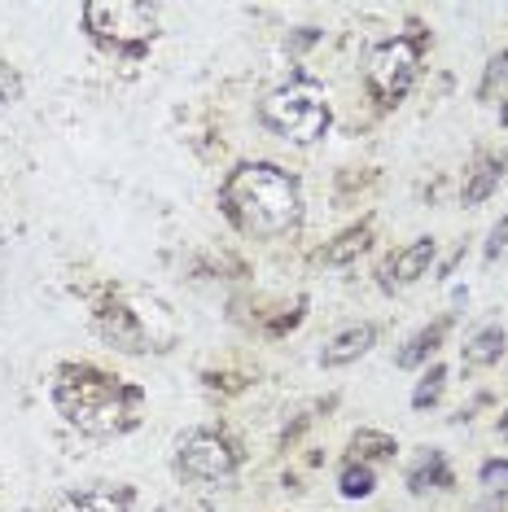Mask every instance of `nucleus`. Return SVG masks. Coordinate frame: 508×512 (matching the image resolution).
<instances>
[{
    "mask_svg": "<svg viewBox=\"0 0 508 512\" xmlns=\"http://www.w3.org/2000/svg\"><path fill=\"white\" fill-rule=\"evenodd\" d=\"M443 386H447V368H443V364H430V368L421 372L417 390H412V407H417V412L434 407L438 399H443Z\"/></svg>",
    "mask_w": 508,
    "mask_h": 512,
    "instance_id": "a211bd4d",
    "label": "nucleus"
},
{
    "mask_svg": "<svg viewBox=\"0 0 508 512\" xmlns=\"http://www.w3.org/2000/svg\"><path fill=\"white\" fill-rule=\"evenodd\" d=\"M84 31L110 57L141 62L149 44L158 40V5H149V0H88Z\"/></svg>",
    "mask_w": 508,
    "mask_h": 512,
    "instance_id": "7ed1b4c3",
    "label": "nucleus"
},
{
    "mask_svg": "<svg viewBox=\"0 0 508 512\" xmlns=\"http://www.w3.org/2000/svg\"><path fill=\"white\" fill-rule=\"evenodd\" d=\"M504 241H508V219H500V224L491 228V246H487V259H495V254L504 250Z\"/></svg>",
    "mask_w": 508,
    "mask_h": 512,
    "instance_id": "4be33fe9",
    "label": "nucleus"
},
{
    "mask_svg": "<svg viewBox=\"0 0 508 512\" xmlns=\"http://www.w3.org/2000/svg\"><path fill=\"white\" fill-rule=\"evenodd\" d=\"M500 119H504V123H508V106H504V110H500Z\"/></svg>",
    "mask_w": 508,
    "mask_h": 512,
    "instance_id": "b1692460",
    "label": "nucleus"
},
{
    "mask_svg": "<svg viewBox=\"0 0 508 512\" xmlns=\"http://www.w3.org/2000/svg\"><path fill=\"white\" fill-rule=\"evenodd\" d=\"M368 241H373V224H355V228H346L338 241H333V246H325V254H320V259H325L329 267H342V263H351V259H360V254L368 250Z\"/></svg>",
    "mask_w": 508,
    "mask_h": 512,
    "instance_id": "2eb2a0df",
    "label": "nucleus"
},
{
    "mask_svg": "<svg viewBox=\"0 0 508 512\" xmlns=\"http://www.w3.org/2000/svg\"><path fill=\"white\" fill-rule=\"evenodd\" d=\"M241 469V447L219 429H184L176 438V456H171V473L189 486H211L228 482Z\"/></svg>",
    "mask_w": 508,
    "mask_h": 512,
    "instance_id": "39448f33",
    "label": "nucleus"
},
{
    "mask_svg": "<svg viewBox=\"0 0 508 512\" xmlns=\"http://www.w3.org/2000/svg\"><path fill=\"white\" fill-rule=\"evenodd\" d=\"M434 254H438V241H434V237H417L412 246H403V250L390 254V259H381V267H377V285L386 289V294L417 285L421 276L430 272Z\"/></svg>",
    "mask_w": 508,
    "mask_h": 512,
    "instance_id": "1a4fd4ad",
    "label": "nucleus"
},
{
    "mask_svg": "<svg viewBox=\"0 0 508 512\" xmlns=\"http://www.w3.org/2000/svg\"><path fill=\"white\" fill-rule=\"evenodd\" d=\"M22 92H27V84H22L18 66H9L5 57H0V110H14L22 101Z\"/></svg>",
    "mask_w": 508,
    "mask_h": 512,
    "instance_id": "6ab92c4d",
    "label": "nucleus"
},
{
    "mask_svg": "<svg viewBox=\"0 0 508 512\" xmlns=\"http://www.w3.org/2000/svg\"><path fill=\"white\" fill-rule=\"evenodd\" d=\"M136 491L123 482H92V486H71V491H57L44 512H132Z\"/></svg>",
    "mask_w": 508,
    "mask_h": 512,
    "instance_id": "6e6552de",
    "label": "nucleus"
},
{
    "mask_svg": "<svg viewBox=\"0 0 508 512\" xmlns=\"http://www.w3.org/2000/svg\"><path fill=\"white\" fill-rule=\"evenodd\" d=\"M399 451V442L390 434H377V429H360V434L351 438V460L360 464H373V460H390Z\"/></svg>",
    "mask_w": 508,
    "mask_h": 512,
    "instance_id": "f3484780",
    "label": "nucleus"
},
{
    "mask_svg": "<svg viewBox=\"0 0 508 512\" xmlns=\"http://www.w3.org/2000/svg\"><path fill=\"white\" fill-rule=\"evenodd\" d=\"M500 438H504V442H508V412H504V416H500Z\"/></svg>",
    "mask_w": 508,
    "mask_h": 512,
    "instance_id": "5701e85b",
    "label": "nucleus"
},
{
    "mask_svg": "<svg viewBox=\"0 0 508 512\" xmlns=\"http://www.w3.org/2000/svg\"><path fill=\"white\" fill-rule=\"evenodd\" d=\"M219 211L246 237H285L303 224V184L276 162H237L219 184Z\"/></svg>",
    "mask_w": 508,
    "mask_h": 512,
    "instance_id": "f03ea898",
    "label": "nucleus"
},
{
    "mask_svg": "<svg viewBox=\"0 0 508 512\" xmlns=\"http://www.w3.org/2000/svg\"><path fill=\"white\" fill-rule=\"evenodd\" d=\"M417 75H421V44L408 40V36L381 40L364 62V84L381 110L399 106V101L412 92V84H417Z\"/></svg>",
    "mask_w": 508,
    "mask_h": 512,
    "instance_id": "423d86ee",
    "label": "nucleus"
},
{
    "mask_svg": "<svg viewBox=\"0 0 508 512\" xmlns=\"http://www.w3.org/2000/svg\"><path fill=\"white\" fill-rule=\"evenodd\" d=\"M500 176H504V158L478 154V158H473V167L465 171V184H460V202H465V206H482L495 189H500Z\"/></svg>",
    "mask_w": 508,
    "mask_h": 512,
    "instance_id": "f8f14e48",
    "label": "nucleus"
},
{
    "mask_svg": "<svg viewBox=\"0 0 508 512\" xmlns=\"http://www.w3.org/2000/svg\"><path fill=\"white\" fill-rule=\"evenodd\" d=\"M452 486V469H447V456L438 447H425L417 460L408 464V491L425 495V491H447Z\"/></svg>",
    "mask_w": 508,
    "mask_h": 512,
    "instance_id": "ddd939ff",
    "label": "nucleus"
},
{
    "mask_svg": "<svg viewBox=\"0 0 508 512\" xmlns=\"http://www.w3.org/2000/svg\"><path fill=\"white\" fill-rule=\"evenodd\" d=\"M49 399L66 425L92 438H123L145 421V390L92 364H57Z\"/></svg>",
    "mask_w": 508,
    "mask_h": 512,
    "instance_id": "f257e3e1",
    "label": "nucleus"
},
{
    "mask_svg": "<svg viewBox=\"0 0 508 512\" xmlns=\"http://www.w3.org/2000/svg\"><path fill=\"white\" fill-rule=\"evenodd\" d=\"M259 119L268 123L276 136H285V141L316 145L320 136H329L333 110H329V97L316 84H285L263 97Z\"/></svg>",
    "mask_w": 508,
    "mask_h": 512,
    "instance_id": "20e7f679",
    "label": "nucleus"
},
{
    "mask_svg": "<svg viewBox=\"0 0 508 512\" xmlns=\"http://www.w3.org/2000/svg\"><path fill=\"white\" fill-rule=\"evenodd\" d=\"M92 329H97L101 342L114 346V351H123V355L149 351V329H145V320L136 316V307H127L123 298H101L97 311H92Z\"/></svg>",
    "mask_w": 508,
    "mask_h": 512,
    "instance_id": "0eeeda50",
    "label": "nucleus"
},
{
    "mask_svg": "<svg viewBox=\"0 0 508 512\" xmlns=\"http://www.w3.org/2000/svg\"><path fill=\"white\" fill-rule=\"evenodd\" d=\"M504 346H508V333L500 329V324H482V329L460 346V364L465 368H491V364H500Z\"/></svg>",
    "mask_w": 508,
    "mask_h": 512,
    "instance_id": "4468645a",
    "label": "nucleus"
},
{
    "mask_svg": "<svg viewBox=\"0 0 508 512\" xmlns=\"http://www.w3.org/2000/svg\"><path fill=\"white\" fill-rule=\"evenodd\" d=\"M377 346V324H351V329L333 333L320 351V368H346L355 359H364Z\"/></svg>",
    "mask_w": 508,
    "mask_h": 512,
    "instance_id": "9d476101",
    "label": "nucleus"
},
{
    "mask_svg": "<svg viewBox=\"0 0 508 512\" xmlns=\"http://www.w3.org/2000/svg\"><path fill=\"white\" fill-rule=\"evenodd\" d=\"M478 482L487 486L491 495H504V491H508V460H487V464L478 469Z\"/></svg>",
    "mask_w": 508,
    "mask_h": 512,
    "instance_id": "412c9836",
    "label": "nucleus"
},
{
    "mask_svg": "<svg viewBox=\"0 0 508 512\" xmlns=\"http://www.w3.org/2000/svg\"><path fill=\"white\" fill-rule=\"evenodd\" d=\"M447 329H452V316H443V320H434V324H425V329H417L408 337V342L395 351V368L403 372H412V368H421V364H430V355L443 346V337Z\"/></svg>",
    "mask_w": 508,
    "mask_h": 512,
    "instance_id": "9b49d317",
    "label": "nucleus"
},
{
    "mask_svg": "<svg viewBox=\"0 0 508 512\" xmlns=\"http://www.w3.org/2000/svg\"><path fill=\"white\" fill-rule=\"evenodd\" d=\"M508 88V49L500 57H491V66H487V75H482V84H478V97L482 101H491L495 92H504Z\"/></svg>",
    "mask_w": 508,
    "mask_h": 512,
    "instance_id": "aec40b11",
    "label": "nucleus"
},
{
    "mask_svg": "<svg viewBox=\"0 0 508 512\" xmlns=\"http://www.w3.org/2000/svg\"><path fill=\"white\" fill-rule=\"evenodd\" d=\"M338 491L342 499H368L377 491V473L373 464H360V460H346L342 473H338Z\"/></svg>",
    "mask_w": 508,
    "mask_h": 512,
    "instance_id": "dca6fc26",
    "label": "nucleus"
}]
</instances>
